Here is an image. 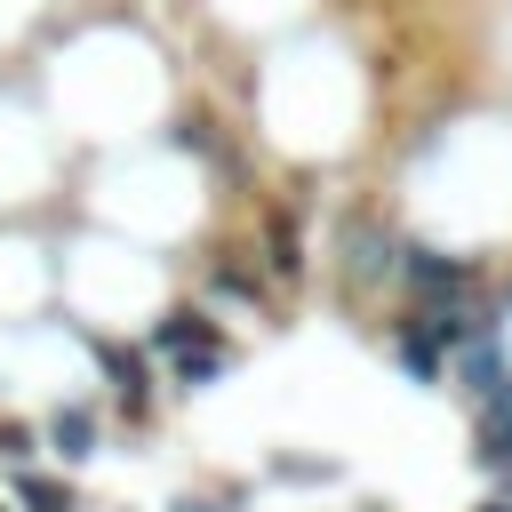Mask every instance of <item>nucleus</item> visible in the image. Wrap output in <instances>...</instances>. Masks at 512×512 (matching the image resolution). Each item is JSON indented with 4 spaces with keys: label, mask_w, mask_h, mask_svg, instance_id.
I'll use <instances>...</instances> for the list:
<instances>
[{
    "label": "nucleus",
    "mask_w": 512,
    "mask_h": 512,
    "mask_svg": "<svg viewBox=\"0 0 512 512\" xmlns=\"http://www.w3.org/2000/svg\"><path fill=\"white\" fill-rule=\"evenodd\" d=\"M392 280L416 296V304H480V264L472 256H440V248H400L392 256Z\"/></svg>",
    "instance_id": "f257e3e1"
},
{
    "label": "nucleus",
    "mask_w": 512,
    "mask_h": 512,
    "mask_svg": "<svg viewBox=\"0 0 512 512\" xmlns=\"http://www.w3.org/2000/svg\"><path fill=\"white\" fill-rule=\"evenodd\" d=\"M392 256H400V240H392L384 224H344V288L392 280Z\"/></svg>",
    "instance_id": "f03ea898"
},
{
    "label": "nucleus",
    "mask_w": 512,
    "mask_h": 512,
    "mask_svg": "<svg viewBox=\"0 0 512 512\" xmlns=\"http://www.w3.org/2000/svg\"><path fill=\"white\" fill-rule=\"evenodd\" d=\"M392 360H400L416 384H440V376H448V344L432 336V320H424L416 304H408V312H400V328H392Z\"/></svg>",
    "instance_id": "7ed1b4c3"
},
{
    "label": "nucleus",
    "mask_w": 512,
    "mask_h": 512,
    "mask_svg": "<svg viewBox=\"0 0 512 512\" xmlns=\"http://www.w3.org/2000/svg\"><path fill=\"white\" fill-rule=\"evenodd\" d=\"M472 456H480L488 472L512 464V384H504L496 400H472Z\"/></svg>",
    "instance_id": "20e7f679"
},
{
    "label": "nucleus",
    "mask_w": 512,
    "mask_h": 512,
    "mask_svg": "<svg viewBox=\"0 0 512 512\" xmlns=\"http://www.w3.org/2000/svg\"><path fill=\"white\" fill-rule=\"evenodd\" d=\"M48 440H56V456H64V464H88V456L104 448V424H96V408H88V400H72V408H56Z\"/></svg>",
    "instance_id": "39448f33"
},
{
    "label": "nucleus",
    "mask_w": 512,
    "mask_h": 512,
    "mask_svg": "<svg viewBox=\"0 0 512 512\" xmlns=\"http://www.w3.org/2000/svg\"><path fill=\"white\" fill-rule=\"evenodd\" d=\"M16 512H80L72 504V480H56V472H16Z\"/></svg>",
    "instance_id": "423d86ee"
},
{
    "label": "nucleus",
    "mask_w": 512,
    "mask_h": 512,
    "mask_svg": "<svg viewBox=\"0 0 512 512\" xmlns=\"http://www.w3.org/2000/svg\"><path fill=\"white\" fill-rule=\"evenodd\" d=\"M264 272H272V280H304V240H296L288 216L264 224Z\"/></svg>",
    "instance_id": "0eeeda50"
},
{
    "label": "nucleus",
    "mask_w": 512,
    "mask_h": 512,
    "mask_svg": "<svg viewBox=\"0 0 512 512\" xmlns=\"http://www.w3.org/2000/svg\"><path fill=\"white\" fill-rule=\"evenodd\" d=\"M208 280H216V296H232V304H264V280H256L248 264H232V256H224Z\"/></svg>",
    "instance_id": "6e6552de"
},
{
    "label": "nucleus",
    "mask_w": 512,
    "mask_h": 512,
    "mask_svg": "<svg viewBox=\"0 0 512 512\" xmlns=\"http://www.w3.org/2000/svg\"><path fill=\"white\" fill-rule=\"evenodd\" d=\"M32 448H40V432H32V424H0V456L32 464Z\"/></svg>",
    "instance_id": "1a4fd4ad"
},
{
    "label": "nucleus",
    "mask_w": 512,
    "mask_h": 512,
    "mask_svg": "<svg viewBox=\"0 0 512 512\" xmlns=\"http://www.w3.org/2000/svg\"><path fill=\"white\" fill-rule=\"evenodd\" d=\"M480 512H512V496H488V504H480Z\"/></svg>",
    "instance_id": "9d476101"
},
{
    "label": "nucleus",
    "mask_w": 512,
    "mask_h": 512,
    "mask_svg": "<svg viewBox=\"0 0 512 512\" xmlns=\"http://www.w3.org/2000/svg\"><path fill=\"white\" fill-rule=\"evenodd\" d=\"M0 512H8V504H0Z\"/></svg>",
    "instance_id": "9b49d317"
}]
</instances>
